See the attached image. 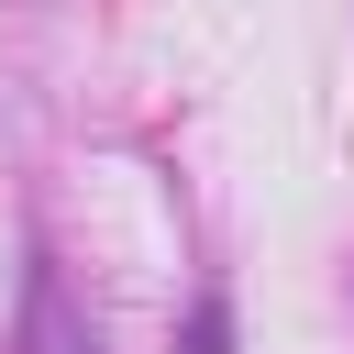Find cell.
Instances as JSON below:
<instances>
[{"mask_svg": "<svg viewBox=\"0 0 354 354\" xmlns=\"http://www.w3.org/2000/svg\"><path fill=\"white\" fill-rule=\"evenodd\" d=\"M22 354H100V332H88V310L66 299L55 254H33V266H22Z\"/></svg>", "mask_w": 354, "mask_h": 354, "instance_id": "1", "label": "cell"}, {"mask_svg": "<svg viewBox=\"0 0 354 354\" xmlns=\"http://www.w3.org/2000/svg\"><path fill=\"white\" fill-rule=\"evenodd\" d=\"M177 354H232V299H221V288H199V299H188V332H177Z\"/></svg>", "mask_w": 354, "mask_h": 354, "instance_id": "2", "label": "cell"}]
</instances>
